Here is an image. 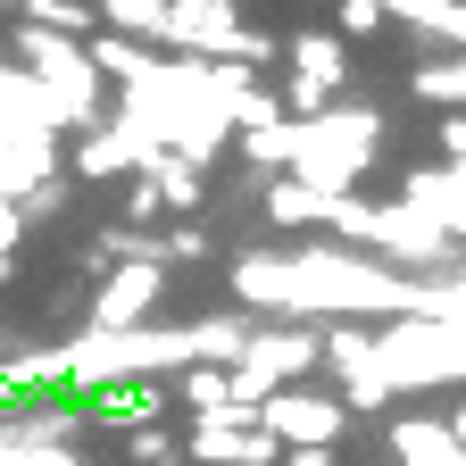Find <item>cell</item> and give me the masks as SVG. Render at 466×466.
I'll return each mask as SVG.
<instances>
[{"label":"cell","instance_id":"obj_1","mask_svg":"<svg viewBox=\"0 0 466 466\" xmlns=\"http://www.w3.org/2000/svg\"><path fill=\"white\" fill-rule=\"evenodd\" d=\"M383 142V108H325L300 126V158H291V184H309L325 200H341V184H359V167Z\"/></svg>","mask_w":466,"mask_h":466},{"label":"cell","instance_id":"obj_2","mask_svg":"<svg viewBox=\"0 0 466 466\" xmlns=\"http://www.w3.org/2000/svg\"><path fill=\"white\" fill-rule=\"evenodd\" d=\"M258 433L275 450H333L341 441V400H317V391H275L258 408Z\"/></svg>","mask_w":466,"mask_h":466},{"label":"cell","instance_id":"obj_3","mask_svg":"<svg viewBox=\"0 0 466 466\" xmlns=\"http://www.w3.org/2000/svg\"><path fill=\"white\" fill-rule=\"evenodd\" d=\"M184 458H200V466H275L283 450L258 433V417H250V408H217V417H200V425H192Z\"/></svg>","mask_w":466,"mask_h":466},{"label":"cell","instance_id":"obj_4","mask_svg":"<svg viewBox=\"0 0 466 466\" xmlns=\"http://www.w3.org/2000/svg\"><path fill=\"white\" fill-rule=\"evenodd\" d=\"M158 300H167V267H116L92 300V333H142Z\"/></svg>","mask_w":466,"mask_h":466},{"label":"cell","instance_id":"obj_5","mask_svg":"<svg viewBox=\"0 0 466 466\" xmlns=\"http://www.w3.org/2000/svg\"><path fill=\"white\" fill-rule=\"evenodd\" d=\"M350 76V50H341V34H291V84H309V92H325L333 100V84Z\"/></svg>","mask_w":466,"mask_h":466},{"label":"cell","instance_id":"obj_6","mask_svg":"<svg viewBox=\"0 0 466 466\" xmlns=\"http://www.w3.org/2000/svg\"><path fill=\"white\" fill-rule=\"evenodd\" d=\"M391 450H400V466H466V450H458L450 425H433V417H400V425H391Z\"/></svg>","mask_w":466,"mask_h":466},{"label":"cell","instance_id":"obj_7","mask_svg":"<svg viewBox=\"0 0 466 466\" xmlns=\"http://www.w3.org/2000/svg\"><path fill=\"white\" fill-rule=\"evenodd\" d=\"M391 25H417V34H433V42H450L466 58V9L458 0H408V9H391Z\"/></svg>","mask_w":466,"mask_h":466},{"label":"cell","instance_id":"obj_8","mask_svg":"<svg viewBox=\"0 0 466 466\" xmlns=\"http://www.w3.org/2000/svg\"><path fill=\"white\" fill-rule=\"evenodd\" d=\"M116 167H142V142H134L126 126H108V134H92V142L76 150V167H67V175H84V184H92V175H116Z\"/></svg>","mask_w":466,"mask_h":466},{"label":"cell","instance_id":"obj_9","mask_svg":"<svg viewBox=\"0 0 466 466\" xmlns=\"http://www.w3.org/2000/svg\"><path fill=\"white\" fill-rule=\"evenodd\" d=\"M267 217H275V225H325L333 200L309 192V184H291V175H275V184H267Z\"/></svg>","mask_w":466,"mask_h":466},{"label":"cell","instance_id":"obj_10","mask_svg":"<svg viewBox=\"0 0 466 466\" xmlns=\"http://www.w3.org/2000/svg\"><path fill=\"white\" fill-rule=\"evenodd\" d=\"M167 0H108V9H100V25H116V42H126V34H150V42H167Z\"/></svg>","mask_w":466,"mask_h":466},{"label":"cell","instance_id":"obj_11","mask_svg":"<svg viewBox=\"0 0 466 466\" xmlns=\"http://www.w3.org/2000/svg\"><path fill=\"white\" fill-rule=\"evenodd\" d=\"M417 100H441L450 116H466V58H433V67H417Z\"/></svg>","mask_w":466,"mask_h":466},{"label":"cell","instance_id":"obj_12","mask_svg":"<svg viewBox=\"0 0 466 466\" xmlns=\"http://www.w3.org/2000/svg\"><path fill=\"white\" fill-rule=\"evenodd\" d=\"M225 126H242V134H267V126H283V100L275 92H258V84H242L225 100Z\"/></svg>","mask_w":466,"mask_h":466},{"label":"cell","instance_id":"obj_13","mask_svg":"<svg viewBox=\"0 0 466 466\" xmlns=\"http://www.w3.org/2000/svg\"><path fill=\"white\" fill-rule=\"evenodd\" d=\"M184 400L200 408V417H217V408H233V383H225V367H192V375H184Z\"/></svg>","mask_w":466,"mask_h":466},{"label":"cell","instance_id":"obj_14","mask_svg":"<svg viewBox=\"0 0 466 466\" xmlns=\"http://www.w3.org/2000/svg\"><path fill=\"white\" fill-rule=\"evenodd\" d=\"M126 450H134V458H142V466H175V458H184V441H167V433H158V425H142V433H134V441H126Z\"/></svg>","mask_w":466,"mask_h":466},{"label":"cell","instance_id":"obj_15","mask_svg":"<svg viewBox=\"0 0 466 466\" xmlns=\"http://www.w3.org/2000/svg\"><path fill=\"white\" fill-rule=\"evenodd\" d=\"M34 25H100V9H84V0H42V9H34Z\"/></svg>","mask_w":466,"mask_h":466},{"label":"cell","instance_id":"obj_16","mask_svg":"<svg viewBox=\"0 0 466 466\" xmlns=\"http://www.w3.org/2000/svg\"><path fill=\"white\" fill-rule=\"evenodd\" d=\"M350 383V408H391V383L375 375V367H359V375H341Z\"/></svg>","mask_w":466,"mask_h":466},{"label":"cell","instance_id":"obj_17","mask_svg":"<svg viewBox=\"0 0 466 466\" xmlns=\"http://www.w3.org/2000/svg\"><path fill=\"white\" fill-rule=\"evenodd\" d=\"M158 258H208V233H200V225H175V233H158Z\"/></svg>","mask_w":466,"mask_h":466},{"label":"cell","instance_id":"obj_18","mask_svg":"<svg viewBox=\"0 0 466 466\" xmlns=\"http://www.w3.org/2000/svg\"><path fill=\"white\" fill-rule=\"evenodd\" d=\"M375 25H391V9H375V0H350L341 9V34H375Z\"/></svg>","mask_w":466,"mask_h":466},{"label":"cell","instance_id":"obj_19","mask_svg":"<svg viewBox=\"0 0 466 466\" xmlns=\"http://www.w3.org/2000/svg\"><path fill=\"white\" fill-rule=\"evenodd\" d=\"M441 150H450V175L466 184V116H450V126H441Z\"/></svg>","mask_w":466,"mask_h":466},{"label":"cell","instance_id":"obj_20","mask_svg":"<svg viewBox=\"0 0 466 466\" xmlns=\"http://www.w3.org/2000/svg\"><path fill=\"white\" fill-rule=\"evenodd\" d=\"M150 217H158V192H150V175H142V184H134V200H126V225H134V233H142V225H150Z\"/></svg>","mask_w":466,"mask_h":466},{"label":"cell","instance_id":"obj_21","mask_svg":"<svg viewBox=\"0 0 466 466\" xmlns=\"http://www.w3.org/2000/svg\"><path fill=\"white\" fill-rule=\"evenodd\" d=\"M25 466H84V458H67V450H17Z\"/></svg>","mask_w":466,"mask_h":466},{"label":"cell","instance_id":"obj_22","mask_svg":"<svg viewBox=\"0 0 466 466\" xmlns=\"http://www.w3.org/2000/svg\"><path fill=\"white\" fill-rule=\"evenodd\" d=\"M283 466H333V450H283Z\"/></svg>","mask_w":466,"mask_h":466}]
</instances>
